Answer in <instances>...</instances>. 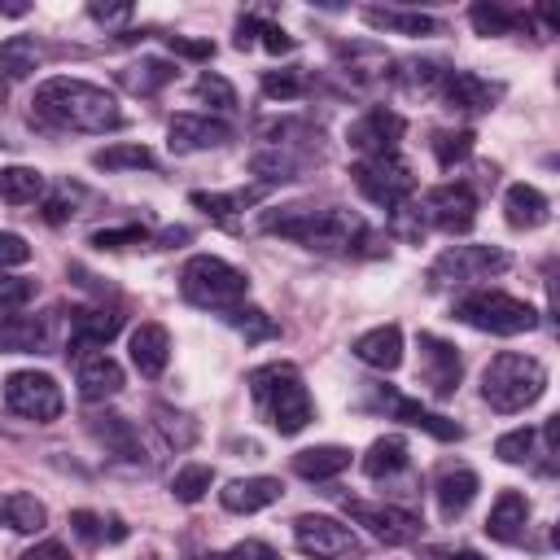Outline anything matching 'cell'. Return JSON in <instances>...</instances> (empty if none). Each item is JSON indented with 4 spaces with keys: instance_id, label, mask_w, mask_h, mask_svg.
<instances>
[{
    "instance_id": "obj_1",
    "label": "cell",
    "mask_w": 560,
    "mask_h": 560,
    "mask_svg": "<svg viewBox=\"0 0 560 560\" xmlns=\"http://www.w3.org/2000/svg\"><path fill=\"white\" fill-rule=\"evenodd\" d=\"M262 232H276L284 241H298L315 254H354L363 245V254H381V241L368 232V223L341 206H280V210H262L258 214Z\"/></svg>"
},
{
    "instance_id": "obj_20",
    "label": "cell",
    "mask_w": 560,
    "mask_h": 560,
    "mask_svg": "<svg viewBox=\"0 0 560 560\" xmlns=\"http://www.w3.org/2000/svg\"><path fill=\"white\" fill-rule=\"evenodd\" d=\"M232 140V127L210 114H175L166 127L171 153H201V149H223Z\"/></svg>"
},
{
    "instance_id": "obj_13",
    "label": "cell",
    "mask_w": 560,
    "mask_h": 560,
    "mask_svg": "<svg viewBox=\"0 0 560 560\" xmlns=\"http://www.w3.org/2000/svg\"><path fill=\"white\" fill-rule=\"evenodd\" d=\"M394 57L372 44V39H354V44H337V70L350 79V88L359 92H376L385 83H394Z\"/></svg>"
},
{
    "instance_id": "obj_46",
    "label": "cell",
    "mask_w": 560,
    "mask_h": 560,
    "mask_svg": "<svg viewBox=\"0 0 560 560\" xmlns=\"http://www.w3.org/2000/svg\"><path fill=\"white\" fill-rule=\"evenodd\" d=\"M472 153V131H438L433 136V158L438 166H455Z\"/></svg>"
},
{
    "instance_id": "obj_51",
    "label": "cell",
    "mask_w": 560,
    "mask_h": 560,
    "mask_svg": "<svg viewBox=\"0 0 560 560\" xmlns=\"http://www.w3.org/2000/svg\"><path fill=\"white\" fill-rule=\"evenodd\" d=\"M210 560H280V551L267 547L262 538H245V542H236V547H228V551H219Z\"/></svg>"
},
{
    "instance_id": "obj_11",
    "label": "cell",
    "mask_w": 560,
    "mask_h": 560,
    "mask_svg": "<svg viewBox=\"0 0 560 560\" xmlns=\"http://www.w3.org/2000/svg\"><path fill=\"white\" fill-rule=\"evenodd\" d=\"M420 228H438V232H468L477 223V192L468 184H438L420 197L416 210Z\"/></svg>"
},
{
    "instance_id": "obj_42",
    "label": "cell",
    "mask_w": 560,
    "mask_h": 560,
    "mask_svg": "<svg viewBox=\"0 0 560 560\" xmlns=\"http://www.w3.org/2000/svg\"><path fill=\"white\" fill-rule=\"evenodd\" d=\"M442 61L420 57V61H402V70H394V83H402L407 92H433L442 83Z\"/></svg>"
},
{
    "instance_id": "obj_49",
    "label": "cell",
    "mask_w": 560,
    "mask_h": 560,
    "mask_svg": "<svg viewBox=\"0 0 560 560\" xmlns=\"http://www.w3.org/2000/svg\"><path fill=\"white\" fill-rule=\"evenodd\" d=\"M92 245H96V249H131V245H149V232H144L140 223L101 228V232H92Z\"/></svg>"
},
{
    "instance_id": "obj_55",
    "label": "cell",
    "mask_w": 560,
    "mask_h": 560,
    "mask_svg": "<svg viewBox=\"0 0 560 560\" xmlns=\"http://www.w3.org/2000/svg\"><path fill=\"white\" fill-rule=\"evenodd\" d=\"M22 560H74V556H70V547H66V542L44 538V542H35V547H31Z\"/></svg>"
},
{
    "instance_id": "obj_32",
    "label": "cell",
    "mask_w": 560,
    "mask_h": 560,
    "mask_svg": "<svg viewBox=\"0 0 560 560\" xmlns=\"http://www.w3.org/2000/svg\"><path fill=\"white\" fill-rule=\"evenodd\" d=\"M254 39L267 52H293V35L284 26H276V22L258 18V13H241V22H236V48L245 52V48H254Z\"/></svg>"
},
{
    "instance_id": "obj_22",
    "label": "cell",
    "mask_w": 560,
    "mask_h": 560,
    "mask_svg": "<svg viewBox=\"0 0 560 560\" xmlns=\"http://www.w3.org/2000/svg\"><path fill=\"white\" fill-rule=\"evenodd\" d=\"M477 490H481V481H477V472H472L468 464H442L438 477H433V499H438L442 521L464 516L468 503L477 499Z\"/></svg>"
},
{
    "instance_id": "obj_24",
    "label": "cell",
    "mask_w": 560,
    "mask_h": 560,
    "mask_svg": "<svg viewBox=\"0 0 560 560\" xmlns=\"http://www.w3.org/2000/svg\"><path fill=\"white\" fill-rule=\"evenodd\" d=\"M525 521H529V499L521 490H503L494 503H490V516H486V534L494 542H521L525 538Z\"/></svg>"
},
{
    "instance_id": "obj_28",
    "label": "cell",
    "mask_w": 560,
    "mask_h": 560,
    "mask_svg": "<svg viewBox=\"0 0 560 560\" xmlns=\"http://www.w3.org/2000/svg\"><path fill=\"white\" fill-rule=\"evenodd\" d=\"M503 210H508V223L512 228H542L547 219H551V206H547V197L534 188V184H512L508 192H503Z\"/></svg>"
},
{
    "instance_id": "obj_41",
    "label": "cell",
    "mask_w": 560,
    "mask_h": 560,
    "mask_svg": "<svg viewBox=\"0 0 560 560\" xmlns=\"http://www.w3.org/2000/svg\"><path fill=\"white\" fill-rule=\"evenodd\" d=\"M92 166L96 171H144V166H153V153L144 144H109V149L92 153Z\"/></svg>"
},
{
    "instance_id": "obj_9",
    "label": "cell",
    "mask_w": 560,
    "mask_h": 560,
    "mask_svg": "<svg viewBox=\"0 0 560 560\" xmlns=\"http://www.w3.org/2000/svg\"><path fill=\"white\" fill-rule=\"evenodd\" d=\"M4 407L22 420L52 424L66 411V398H61V385L48 372H13L4 381Z\"/></svg>"
},
{
    "instance_id": "obj_25",
    "label": "cell",
    "mask_w": 560,
    "mask_h": 560,
    "mask_svg": "<svg viewBox=\"0 0 560 560\" xmlns=\"http://www.w3.org/2000/svg\"><path fill=\"white\" fill-rule=\"evenodd\" d=\"M354 359H363L376 372H394L402 363V328L398 324H381V328L354 337Z\"/></svg>"
},
{
    "instance_id": "obj_38",
    "label": "cell",
    "mask_w": 560,
    "mask_h": 560,
    "mask_svg": "<svg viewBox=\"0 0 560 560\" xmlns=\"http://www.w3.org/2000/svg\"><path fill=\"white\" fill-rule=\"evenodd\" d=\"M468 22H472L477 35H512V31H521L529 18L516 13V9H503V4H472V9H468Z\"/></svg>"
},
{
    "instance_id": "obj_23",
    "label": "cell",
    "mask_w": 560,
    "mask_h": 560,
    "mask_svg": "<svg viewBox=\"0 0 560 560\" xmlns=\"http://www.w3.org/2000/svg\"><path fill=\"white\" fill-rule=\"evenodd\" d=\"M280 494H284L280 477H236V481H228V486L219 490V503H223L228 512H262V508H271Z\"/></svg>"
},
{
    "instance_id": "obj_43",
    "label": "cell",
    "mask_w": 560,
    "mask_h": 560,
    "mask_svg": "<svg viewBox=\"0 0 560 560\" xmlns=\"http://www.w3.org/2000/svg\"><path fill=\"white\" fill-rule=\"evenodd\" d=\"M210 481H214V468H210V464H184V468L171 477V494H175L179 503H197V499L210 490Z\"/></svg>"
},
{
    "instance_id": "obj_50",
    "label": "cell",
    "mask_w": 560,
    "mask_h": 560,
    "mask_svg": "<svg viewBox=\"0 0 560 560\" xmlns=\"http://www.w3.org/2000/svg\"><path fill=\"white\" fill-rule=\"evenodd\" d=\"M83 192L74 188V184H57L52 188V197H44V219L48 223H66L70 214H74V201H79Z\"/></svg>"
},
{
    "instance_id": "obj_44",
    "label": "cell",
    "mask_w": 560,
    "mask_h": 560,
    "mask_svg": "<svg viewBox=\"0 0 560 560\" xmlns=\"http://www.w3.org/2000/svg\"><path fill=\"white\" fill-rule=\"evenodd\" d=\"M192 92H197V101H206V105H214V109H223V114L236 109V88H232L223 74H214V70H206V74L192 83Z\"/></svg>"
},
{
    "instance_id": "obj_19",
    "label": "cell",
    "mask_w": 560,
    "mask_h": 560,
    "mask_svg": "<svg viewBox=\"0 0 560 560\" xmlns=\"http://www.w3.org/2000/svg\"><path fill=\"white\" fill-rule=\"evenodd\" d=\"M438 88H442L446 109H455V114H486L503 96V83H490V79H481L472 70H446Z\"/></svg>"
},
{
    "instance_id": "obj_39",
    "label": "cell",
    "mask_w": 560,
    "mask_h": 560,
    "mask_svg": "<svg viewBox=\"0 0 560 560\" xmlns=\"http://www.w3.org/2000/svg\"><path fill=\"white\" fill-rule=\"evenodd\" d=\"M35 66H39V44H35L31 35H9V39L0 44V70H4L9 79H26Z\"/></svg>"
},
{
    "instance_id": "obj_18",
    "label": "cell",
    "mask_w": 560,
    "mask_h": 560,
    "mask_svg": "<svg viewBox=\"0 0 560 560\" xmlns=\"http://www.w3.org/2000/svg\"><path fill=\"white\" fill-rule=\"evenodd\" d=\"M372 394H376V402H381L394 420H402V424H411V429H424V433H433L438 442H459V438H464V429H459L455 420H446V416L420 407L416 398H407V394H398V389H389V385H372Z\"/></svg>"
},
{
    "instance_id": "obj_21",
    "label": "cell",
    "mask_w": 560,
    "mask_h": 560,
    "mask_svg": "<svg viewBox=\"0 0 560 560\" xmlns=\"http://www.w3.org/2000/svg\"><path fill=\"white\" fill-rule=\"evenodd\" d=\"M359 18L372 26V31H385V35H407V39H424V35H442L446 26L433 18V13H420V9H398V4H368L359 9Z\"/></svg>"
},
{
    "instance_id": "obj_48",
    "label": "cell",
    "mask_w": 560,
    "mask_h": 560,
    "mask_svg": "<svg viewBox=\"0 0 560 560\" xmlns=\"http://www.w3.org/2000/svg\"><path fill=\"white\" fill-rule=\"evenodd\" d=\"M534 429H512V433H503L499 442H494V455L503 459V464H525V459H534Z\"/></svg>"
},
{
    "instance_id": "obj_34",
    "label": "cell",
    "mask_w": 560,
    "mask_h": 560,
    "mask_svg": "<svg viewBox=\"0 0 560 560\" xmlns=\"http://www.w3.org/2000/svg\"><path fill=\"white\" fill-rule=\"evenodd\" d=\"M118 79H122L127 92H136V96H153V92H162V88L175 79V66L162 61V57H140V61H131L127 70H118Z\"/></svg>"
},
{
    "instance_id": "obj_53",
    "label": "cell",
    "mask_w": 560,
    "mask_h": 560,
    "mask_svg": "<svg viewBox=\"0 0 560 560\" xmlns=\"http://www.w3.org/2000/svg\"><path fill=\"white\" fill-rule=\"evenodd\" d=\"M31 258V245L18 232H0V267H22Z\"/></svg>"
},
{
    "instance_id": "obj_7",
    "label": "cell",
    "mask_w": 560,
    "mask_h": 560,
    "mask_svg": "<svg viewBox=\"0 0 560 560\" xmlns=\"http://www.w3.org/2000/svg\"><path fill=\"white\" fill-rule=\"evenodd\" d=\"M350 175H354V188H359L372 206H381V210H389V214H398V210L407 206V197L416 192V175H411V166H407L398 153L359 158V162L350 166Z\"/></svg>"
},
{
    "instance_id": "obj_35",
    "label": "cell",
    "mask_w": 560,
    "mask_h": 560,
    "mask_svg": "<svg viewBox=\"0 0 560 560\" xmlns=\"http://www.w3.org/2000/svg\"><path fill=\"white\" fill-rule=\"evenodd\" d=\"M407 468V442L402 438H376L372 446H368V455H363V472L372 477V481H381V477H394V472H402Z\"/></svg>"
},
{
    "instance_id": "obj_15",
    "label": "cell",
    "mask_w": 560,
    "mask_h": 560,
    "mask_svg": "<svg viewBox=\"0 0 560 560\" xmlns=\"http://www.w3.org/2000/svg\"><path fill=\"white\" fill-rule=\"evenodd\" d=\"M122 328V315L114 306H74L70 328H66V350L70 354H101Z\"/></svg>"
},
{
    "instance_id": "obj_2",
    "label": "cell",
    "mask_w": 560,
    "mask_h": 560,
    "mask_svg": "<svg viewBox=\"0 0 560 560\" xmlns=\"http://www.w3.org/2000/svg\"><path fill=\"white\" fill-rule=\"evenodd\" d=\"M35 118L44 127H57V131H92V136H105V131H118L127 118L118 109V101L88 83V79H70V74H52L35 88Z\"/></svg>"
},
{
    "instance_id": "obj_17",
    "label": "cell",
    "mask_w": 560,
    "mask_h": 560,
    "mask_svg": "<svg viewBox=\"0 0 560 560\" xmlns=\"http://www.w3.org/2000/svg\"><path fill=\"white\" fill-rule=\"evenodd\" d=\"M88 433H92V438L105 446V455H114V459L153 464V455H149L140 429H136L127 416H118V411H96V416H88Z\"/></svg>"
},
{
    "instance_id": "obj_4",
    "label": "cell",
    "mask_w": 560,
    "mask_h": 560,
    "mask_svg": "<svg viewBox=\"0 0 560 560\" xmlns=\"http://www.w3.org/2000/svg\"><path fill=\"white\" fill-rule=\"evenodd\" d=\"M547 389V368L534 359V354H516V350H503L486 363L481 372V398L499 411V416H512V411H525L529 402H538Z\"/></svg>"
},
{
    "instance_id": "obj_54",
    "label": "cell",
    "mask_w": 560,
    "mask_h": 560,
    "mask_svg": "<svg viewBox=\"0 0 560 560\" xmlns=\"http://www.w3.org/2000/svg\"><path fill=\"white\" fill-rule=\"evenodd\" d=\"M70 525H74V534H79L83 542H101V538H105V521H101L96 512H70Z\"/></svg>"
},
{
    "instance_id": "obj_33",
    "label": "cell",
    "mask_w": 560,
    "mask_h": 560,
    "mask_svg": "<svg viewBox=\"0 0 560 560\" xmlns=\"http://www.w3.org/2000/svg\"><path fill=\"white\" fill-rule=\"evenodd\" d=\"M262 197H267V184H249V188H232V192H192L188 201H192L197 210H206L210 219H232V214L249 210V206L262 201Z\"/></svg>"
},
{
    "instance_id": "obj_3",
    "label": "cell",
    "mask_w": 560,
    "mask_h": 560,
    "mask_svg": "<svg viewBox=\"0 0 560 560\" xmlns=\"http://www.w3.org/2000/svg\"><path fill=\"white\" fill-rule=\"evenodd\" d=\"M245 385H249V398H254L258 416L276 433L293 438L315 420V402H311V394L302 385V372L293 363H262L245 376Z\"/></svg>"
},
{
    "instance_id": "obj_30",
    "label": "cell",
    "mask_w": 560,
    "mask_h": 560,
    "mask_svg": "<svg viewBox=\"0 0 560 560\" xmlns=\"http://www.w3.org/2000/svg\"><path fill=\"white\" fill-rule=\"evenodd\" d=\"M0 350L4 354H35L48 350V324L39 315H13L0 324Z\"/></svg>"
},
{
    "instance_id": "obj_37",
    "label": "cell",
    "mask_w": 560,
    "mask_h": 560,
    "mask_svg": "<svg viewBox=\"0 0 560 560\" xmlns=\"http://www.w3.org/2000/svg\"><path fill=\"white\" fill-rule=\"evenodd\" d=\"M153 424H158L162 442L175 446V451H188V446L197 442V420H192L188 411H175V407L158 402V407H153Z\"/></svg>"
},
{
    "instance_id": "obj_14",
    "label": "cell",
    "mask_w": 560,
    "mask_h": 560,
    "mask_svg": "<svg viewBox=\"0 0 560 560\" xmlns=\"http://www.w3.org/2000/svg\"><path fill=\"white\" fill-rule=\"evenodd\" d=\"M402 131H407L402 114H394V109H385V105H372L368 114H359V118L346 127V140H350V149H359L363 158H381V153H398Z\"/></svg>"
},
{
    "instance_id": "obj_57",
    "label": "cell",
    "mask_w": 560,
    "mask_h": 560,
    "mask_svg": "<svg viewBox=\"0 0 560 560\" xmlns=\"http://www.w3.org/2000/svg\"><path fill=\"white\" fill-rule=\"evenodd\" d=\"M188 236H192L188 228H166V232L158 236V245H162V249H171V245H179V241H188Z\"/></svg>"
},
{
    "instance_id": "obj_10",
    "label": "cell",
    "mask_w": 560,
    "mask_h": 560,
    "mask_svg": "<svg viewBox=\"0 0 560 560\" xmlns=\"http://www.w3.org/2000/svg\"><path fill=\"white\" fill-rule=\"evenodd\" d=\"M293 542L302 556L311 560H346L359 551V538L350 525H341L337 516H319V512H302L293 521Z\"/></svg>"
},
{
    "instance_id": "obj_5",
    "label": "cell",
    "mask_w": 560,
    "mask_h": 560,
    "mask_svg": "<svg viewBox=\"0 0 560 560\" xmlns=\"http://www.w3.org/2000/svg\"><path fill=\"white\" fill-rule=\"evenodd\" d=\"M245 293H249V276H245L241 267L214 258V254H197V258H188L184 271H179V298H184L188 306L228 315L232 306L245 302Z\"/></svg>"
},
{
    "instance_id": "obj_45",
    "label": "cell",
    "mask_w": 560,
    "mask_h": 560,
    "mask_svg": "<svg viewBox=\"0 0 560 560\" xmlns=\"http://www.w3.org/2000/svg\"><path fill=\"white\" fill-rule=\"evenodd\" d=\"M302 92H306L302 70H267L262 74V96H271V101H298Z\"/></svg>"
},
{
    "instance_id": "obj_6",
    "label": "cell",
    "mask_w": 560,
    "mask_h": 560,
    "mask_svg": "<svg viewBox=\"0 0 560 560\" xmlns=\"http://www.w3.org/2000/svg\"><path fill=\"white\" fill-rule=\"evenodd\" d=\"M451 315L477 332H494V337H516V332H529L538 324V311L512 293H499V289H472L464 298H455Z\"/></svg>"
},
{
    "instance_id": "obj_31",
    "label": "cell",
    "mask_w": 560,
    "mask_h": 560,
    "mask_svg": "<svg viewBox=\"0 0 560 560\" xmlns=\"http://www.w3.org/2000/svg\"><path fill=\"white\" fill-rule=\"evenodd\" d=\"M346 468H350V451L332 446V442L328 446H306V451L293 455V472L306 477V481H328V477H337Z\"/></svg>"
},
{
    "instance_id": "obj_47",
    "label": "cell",
    "mask_w": 560,
    "mask_h": 560,
    "mask_svg": "<svg viewBox=\"0 0 560 560\" xmlns=\"http://www.w3.org/2000/svg\"><path fill=\"white\" fill-rule=\"evenodd\" d=\"M31 298H35V284L31 280H18V276H4L0 271V324L13 319Z\"/></svg>"
},
{
    "instance_id": "obj_27",
    "label": "cell",
    "mask_w": 560,
    "mask_h": 560,
    "mask_svg": "<svg viewBox=\"0 0 560 560\" xmlns=\"http://www.w3.org/2000/svg\"><path fill=\"white\" fill-rule=\"evenodd\" d=\"M166 359H171V337H166V328H162V324H140V328L131 332V363H136V372L153 381V376L166 372Z\"/></svg>"
},
{
    "instance_id": "obj_40",
    "label": "cell",
    "mask_w": 560,
    "mask_h": 560,
    "mask_svg": "<svg viewBox=\"0 0 560 560\" xmlns=\"http://www.w3.org/2000/svg\"><path fill=\"white\" fill-rule=\"evenodd\" d=\"M223 319H228V324H232V328H236L245 341H271V337H280V324H276L267 311L245 306V302H241V306H232Z\"/></svg>"
},
{
    "instance_id": "obj_56",
    "label": "cell",
    "mask_w": 560,
    "mask_h": 560,
    "mask_svg": "<svg viewBox=\"0 0 560 560\" xmlns=\"http://www.w3.org/2000/svg\"><path fill=\"white\" fill-rule=\"evenodd\" d=\"M96 22H105V26H122V22H131V4H92L88 9Z\"/></svg>"
},
{
    "instance_id": "obj_36",
    "label": "cell",
    "mask_w": 560,
    "mask_h": 560,
    "mask_svg": "<svg viewBox=\"0 0 560 560\" xmlns=\"http://www.w3.org/2000/svg\"><path fill=\"white\" fill-rule=\"evenodd\" d=\"M44 197V175L35 166H4L0 171V201L9 206H26Z\"/></svg>"
},
{
    "instance_id": "obj_8",
    "label": "cell",
    "mask_w": 560,
    "mask_h": 560,
    "mask_svg": "<svg viewBox=\"0 0 560 560\" xmlns=\"http://www.w3.org/2000/svg\"><path fill=\"white\" fill-rule=\"evenodd\" d=\"M512 267V254L499 245H451L433 258L429 267V289H451V284H468V280H486Z\"/></svg>"
},
{
    "instance_id": "obj_16",
    "label": "cell",
    "mask_w": 560,
    "mask_h": 560,
    "mask_svg": "<svg viewBox=\"0 0 560 560\" xmlns=\"http://www.w3.org/2000/svg\"><path fill=\"white\" fill-rule=\"evenodd\" d=\"M459 376H464V359L451 341L433 337V332H420V381L429 385L433 398H451L459 389Z\"/></svg>"
},
{
    "instance_id": "obj_29",
    "label": "cell",
    "mask_w": 560,
    "mask_h": 560,
    "mask_svg": "<svg viewBox=\"0 0 560 560\" xmlns=\"http://www.w3.org/2000/svg\"><path fill=\"white\" fill-rule=\"evenodd\" d=\"M0 525H9L18 534H39L48 525V508L26 490H9V494H0Z\"/></svg>"
},
{
    "instance_id": "obj_12",
    "label": "cell",
    "mask_w": 560,
    "mask_h": 560,
    "mask_svg": "<svg viewBox=\"0 0 560 560\" xmlns=\"http://www.w3.org/2000/svg\"><path fill=\"white\" fill-rule=\"evenodd\" d=\"M346 516L354 525H363L376 542L385 547H402L411 538H420V516L398 508V503H368V499H346Z\"/></svg>"
},
{
    "instance_id": "obj_58",
    "label": "cell",
    "mask_w": 560,
    "mask_h": 560,
    "mask_svg": "<svg viewBox=\"0 0 560 560\" xmlns=\"http://www.w3.org/2000/svg\"><path fill=\"white\" fill-rule=\"evenodd\" d=\"M442 560H481V556H477V551H446Z\"/></svg>"
},
{
    "instance_id": "obj_26",
    "label": "cell",
    "mask_w": 560,
    "mask_h": 560,
    "mask_svg": "<svg viewBox=\"0 0 560 560\" xmlns=\"http://www.w3.org/2000/svg\"><path fill=\"white\" fill-rule=\"evenodd\" d=\"M122 389V368L101 350V354H83L79 359V394L88 402H105Z\"/></svg>"
},
{
    "instance_id": "obj_52",
    "label": "cell",
    "mask_w": 560,
    "mask_h": 560,
    "mask_svg": "<svg viewBox=\"0 0 560 560\" xmlns=\"http://www.w3.org/2000/svg\"><path fill=\"white\" fill-rule=\"evenodd\" d=\"M166 48L175 57H188V61H210L214 57V44L210 39H188V35H166Z\"/></svg>"
}]
</instances>
